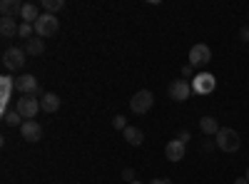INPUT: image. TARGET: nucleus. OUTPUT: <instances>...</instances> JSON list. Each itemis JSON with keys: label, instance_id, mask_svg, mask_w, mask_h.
Masks as SVG:
<instances>
[{"label": "nucleus", "instance_id": "f257e3e1", "mask_svg": "<svg viewBox=\"0 0 249 184\" xmlns=\"http://www.w3.org/2000/svg\"><path fill=\"white\" fill-rule=\"evenodd\" d=\"M217 147L222 150V152H237L239 150V145H242V139H239V132L237 130H232V127H222L219 132H217Z\"/></svg>", "mask_w": 249, "mask_h": 184}, {"label": "nucleus", "instance_id": "f03ea898", "mask_svg": "<svg viewBox=\"0 0 249 184\" xmlns=\"http://www.w3.org/2000/svg\"><path fill=\"white\" fill-rule=\"evenodd\" d=\"M15 110L23 115V119H35L40 112V100L35 95H20V100L15 102Z\"/></svg>", "mask_w": 249, "mask_h": 184}, {"label": "nucleus", "instance_id": "7ed1b4c3", "mask_svg": "<svg viewBox=\"0 0 249 184\" xmlns=\"http://www.w3.org/2000/svg\"><path fill=\"white\" fill-rule=\"evenodd\" d=\"M152 105H155V97H152L150 90H140V92H135L132 100H130V110H132L135 115H147V112L152 110Z\"/></svg>", "mask_w": 249, "mask_h": 184}, {"label": "nucleus", "instance_id": "20e7f679", "mask_svg": "<svg viewBox=\"0 0 249 184\" xmlns=\"http://www.w3.org/2000/svg\"><path fill=\"white\" fill-rule=\"evenodd\" d=\"M57 30H60V20L55 15H50V13H43L40 20L35 23V35L37 37H53Z\"/></svg>", "mask_w": 249, "mask_h": 184}, {"label": "nucleus", "instance_id": "39448f33", "mask_svg": "<svg viewBox=\"0 0 249 184\" xmlns=\"http://www.w3.org/2000/svg\"><path fill=\"white\" fill-rule=\"evenodd\" d=\"M25 50L23 48H8L5 52H3V67L5 70H10V72H15V70H23V65H25Z\"/></svg>", "mask_w": 249, "mask_h": 184}, {"label": "nucleus", "instance_id": "423d86ee", "mask_svg": "<svg viewBox=\"0 0 249 184\" xmlns=\"http://www.w3.org/2000/svg\"><path fill=\"white\" fill-rule=\"evenodd\" d=\"M217 90V80L212 72H199L195 75V83H192V92L195 95H212Z\"/></svg>", "mask_w": 249, "mask_h": 184}, {"label": "nucleus", "instance_id": "0eeeda50", "mask_svg": "<svg viewBox=\"0 0 249 184\" xmlns=\"http://www.w3.org/2000/svg\"><path fill=\"white\" fill-rule=\"evenodd\" d=\"M212 60V50L210 45H204V43H197L192 50H190V65L192 67H204L207 63Z\"/></svg>", "mask_w": 249, "mask_h": 184}, {"label": "nucleus", "instance_id": "6e6552de", "mask_svg": "<svg viewBox=\"0 0 249 184\" xmlns=\"http://www.w3.org/2000/svg\"><path fill=\"white\" fill-rule=\"evenodd\" d=\"M15 90L20 95H35L40 90V83L35 75H20V77H15Z\"/></svg>", "mask_w": 249, "mask_h": 184}, {"label": "nucleus", "instance_id": "1a4fd4ad", "mask_svg": "<svg viewBox=\"0 0 249 184\" xmlns=\"http://www.w3.org/2000/svg\"><path fill=\"white\" fill-rule=\"evenodd\" d=\"M190 95H192V83H187V80H175V83L170 85V97L175 102L190 100Z\"/></svg>", "mask_w": 249, "mask_h": 184}, {"label": "nucleus", "instance_id": "9d476101", "mask_svg": "<svg viewBox=\"0 0 249 184\" xmlns=\"http://www.w3.org/2000/svg\"><path fill=\"white\" fill-rule=\"evenodd\" d=\"M184 152H187V145L179 139H170L167 145H164V159H170V162H182Z\"/></svg>", "mask_w": 249, "mask_h": 184}, {"label": "nucleus", "instance_id": "9b49d317", "mask_svg": "<svg viewBox=\"0 0 249 184\" xmlns=\"http://www.w3.org/2000/svg\"><path fill=\"white\" fill-rule=\"evenodd\" d=\"M20 134H23L25 142H40L43 139V127H40L35 119H25L23 127H20Z\"/></svg>", "mask_w": 249, "mask_h": 184}, {"label": "nucleus", "instance_id": "f8f14e48", "mask_svg": "<svg viewBox=\"0 0 249 184\" xmlns=\"http://www.w3.org/2000/svg\"><path fill=\"white\" fill-rule=\"evenodd\" d=\"M40 110L48 112V115L57 112V110H60V97H57L55 92H45L43 97H40Z\"/></svg>", "mask_w": 249, "mask_h": 184}, {"label": "nucleus", "instance_id": "ddd939ff", "mask_svg": "<svg viewBox=\"0 0 249 184\" xmlns=\"http://www.w3.org/2000/svg\"><path fill=\"white\" fill-rule=\"evenodd\" d=\"M23 5L25 3H20V0H3L0 3V13H3V17H15L23 13Z\"/></svg>", "mask_w": 249, "mask_h": 184}, {"label": "nucleus", "instance_id": "4468645a", "mask_svg": "<svg viewBox=\"0 0 249 184\" xmlns=\"http://www.w3.org/2000/svg\"><path fill=\"white\" fill-rule=\"evenodd\" d=\"M40 8L35 5V3H25L23 5V13H20V17H23V23H30V25H35L37 20H40Z\"/></svg>", "mask_w": 249, "mask_h": 184}, {"label": "nucleus", "instance_id": "2eb2a0df", "mask_svg": "<svg viewBox=\"0 0 249 184\" xmlns=\"http://www.w3.org/2000/svg\"><path fill=\"white\" fill-rule=\"evenodd\" d=\"M20 30V25L15 23V17H3L0 20V35L3 37H15Z\"/></svg>", "mask_w": 249, "mask_h": 184}, {"label": "nucleus", "instance_id": "dca6fc26", "mask_svg": "<svg viewBox=\"0 0 249 184\" xmlns=\"http://www.w3.org/2000/svg\"><path fill=\"white\" fill-rule=\"evenodd\" d=\"M199 130H202L204 134H214V137H217V132H219L222 127H219V122H217L214 117H202V119H199Z\"/></svg>", "mask_w": 249, "mask_h": 184}, {"label": "nucleus", "instance_id": "f3484780", "mask_svg": "<svg viewBox=\"0 0 249 184\" xmlns=\"http://www.w3.org/2000/svg\"><path fill=\"white\" fill-rule=\"evenodd\" d=\"M122 134H124V139H127V145H132V147H140L142 142H144V134H142V130H137V127H127Z\"/></svg>", "mask_w": 249, "mask_h": 184}, {"label": "nucleus", "instance_id": "a211bd4d", "mask_svg": "<svg viewBox=\"0 0 249 184\" xmlns=\"http://www.w3.org/2000/svg\"><path fill=\"white\" fill-rule=\"evenodd\" d=\"M23 50H25L28 55H43V50H45V43H43L40 37H30V40H25Z\"/></svg>", "mask_w": 249, "mask_h": 184}, {"label": "nucleus", "instance_id": "6ab92c4d", "mask_svg": "<svg viewBox=\"0 0 249 184\" xmlns=\"http://www.w3.org/2000/svg\"><path fill=\"white\" fill-rule=\"evenodd\" d=\"M3 122H5V125L8 127H23V115H20L18 110H8L5 115H3Z\"/></svg>", "mask_w": 249, "mask_h": 184}, {"label": "nucleus", "instance_id": "aec40b11", "mask_svg": "<svg viewBox=\"0 0 249 184\" xmlns=\"http://www.w3.org/2000/svg\"><path fill=\"white\" fill-rule=\"evenodd\" d=\"M43 8H45V13L55 15L57 10H62V8H65V3H62V0H43Z\"/></svg>", "mask_w": 249, "mask_h": 184}, {"label": "nucleus", "instance_id": "412c9836", "mask_svg": "<svg viewBox=\"0 0 249 184\" xmlns=\"http://www.w3.org/2000/svg\"><path fill=\"white\" fill-rule=\"evenodd\" d=\"M33 33H35V25H30V23H20L18 37H23V40H30V37H35Z\"/></svg>", "mask_w": 249, "mask_h": 184}, {"label": "nucleus", "instance_id": "4be33fe9", "mask_svg": "<svg viewBox=\"0 0 249 184\" xmlns=\"http://www.w3.org/2000/svg\"><path fill=\"white\" fill-rule=\"evenodd\" d=\"M112 127H115V130H122V132H124V130H127L130 125H127V119H124L122 115H117V117L112 119Z\"/></svg>", "mask_w": 249, "mask_h": 184}, {"label": "nucleus", "instance_id": "5701e85b", "mask_svg": "<svg viewBox=\"0 0 249 184\" xmlns=\"http://www.w3.org/2000/svg\"><path fill=\"white\" fill-rule=\"evenodd\" d=\"M177 139H179V142H184V145H187V142H190V139H192V134H190V130H182V132L177 134Z\"/></svg>", "mask_w": 249, "mask_h": 184}, {"label": "nucleus", "instance_id": "b1692460", "mask_svg": "<svg viewBox=\"0 0 249 184\" xmlns=\"http://www.w3.org/2000/svg\"><path fill=\"white\" fill-rule=\"evenodd\" d=\"M239 40H242V43H249V28H242L239 30Z\"/></svg>", "mask_w": 249, "mask_h": 184}, {"label": "nucleus", "instance_id": "393cba45", "mask_svg": "<svg viewBox=\"0 0 249 184\" xmlns=\"http://www.w3.org/2000/svg\"><path fill=\"white\" fill-rule=\"evenodd\" d=\"M192 70H195L192 65H184L182 67V77H192Z\"/></svg>", "mask_w": 249, "mask_h": 184}, {"label": "nucleus", "instance_id": "a878e982", "mask_svg": "<svg viewBox=\"0 0 249 184\" xmlns=\"http://www.w3.org/2000/svg\"><path fill=\"white\" fill-rule=\"evenodd\" d=\"M122 177L127 179V182H135V172H132V169H124V172H122Z\"/></svg>", "mask_w": 249, "mask_h": 184}, {"label": "nucleus", "instance_id": "bb28decb", "mask_svg": "<svg viewBox=\"0 0 249 184\" xmlns=\"http://www.w3.org/2000/svg\"><path fill=\"white\" fill-rule=\"evenodd\" d=\"M150 184H170V182H167V179H152Z\"/></svg>", "mask_w": 249, "mask_h": 184}, {"label": "nucleus", "instance_id": "cd10ccee", "mask_svg": "<svg viewBox=\"0 0 249 184\" xmlns=\"http://www.w3.org/2000/svg\"><path fill=\"white\" fill-rule=\"evenodd\" d=\"M234 184H249V182H247V177H242V179H237Z\"/></svg>", "mask_w": 249, "mask_h": 184}, {"label": "nucleus", "instance_id": "c85d7f7f", "mask_svg": "<svg viewBox=\"0 0 249 184\" xmlns=\"http://www.w3.org/2000/svg\"><path fill=\"white\" fill-rule=\"evenodd\" d=\"M130 184H142V182H140V179H135V182H130Z\"/></svg>", "mask_w": 249, "mask_h": 184}, {"label": "nucleus", "instance_id": "c756f323", "mask_svg": "<svg viewBox=\"0 0 249 184\" xmlns=\"http://www.w3.org/2000/svg\"><path fill=\"white\" fill-rule=\"evenodd\" d=\"M244 177H247V182H249V169H247V174H244Z\"/></svg>", "mask_w": 249, "mask_h": 184}]
</instances>
